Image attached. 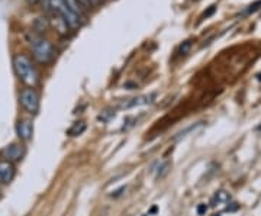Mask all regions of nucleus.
I'll return each mask as SVG.
<instances>
[{
    "label": "nucleus",
    "mask_w": 261,
    "mask_h": 216,
    "mask_svg": "<svg viewBox=\"0 0 261 216\" xmlns=\"http://www.w3.org/2000/svg\"><path fill=\"white\" fill-rule=\"evenodd\" d=\"M48 8L64 20L70 29H79L84 23V18L70 9L63 0H48Z\"/></svg>",
    "instance_id": "7ed1b4c3"
},
{
    "label": "nucleus",
    "mask_w": 261,
    "mask_h": 216,
    "mask_svg": "<svg viewBox=\"0 0 261 216\" xmlns=\"http://www.w3.org/2000/svg\"><path fill=\"white\" fill-rule=\"evenodd\" d=\"M215 12H216V6H215V5H212V6H209V9L205 10V12L202 13V16H200V20H205V19L211 18V16L214 15Z\"/></svg>",
    "instance_id": "ddd939ff"
},
{
    "label": "nucleus",
    "mask_w": 261,
    "mask_h": 216,
    "mask_svg": "<svg viewBox=\"0 0 261 216\" xmlns=\"http://www.w3.org/2000/svg\"><path fill=\"white\" fill-rule=\"evenodd\" d=\"M29 47L34 52L35 60L41 64L51 63L53 58L56 57V49L53 47V44L48 39L39 37V35H32L29 38Z\"/></svg>",
    "instance_id": "f03ea898"
},
{
    "label": "nucleus",
    "mask_w": 261,
    "mask_h": 216,
    "mask_svg": "<svg viewBox=\"0 0 261 216\" xmlns=\"http://www.w3.org/2000/svg\"><path fill=\"white\" fill-rule=\"evenodd\" d=\"M19 100H20L22 107H23L28 113L35 115V113L38 112V109H39V97H38L37 92H35L32 87L25 89V90L20 93Z\"/></svg>",
    "instance_id": "20e7f679"
},
{
    "label": "nucleus",
    "mask_w": 261,
    "mask_h": 216,
    "mask_svg": "<svg viewBox=\"0 0 261 216\" xmlns=\"http://www.w3.org/2000/svg\"><path fill=\"white\" fill-rule=\"evenodd\" d=\"M79 2L82 3L84 9H90V8H94V6H99L105 0H79Z\"/></svg>",
    "instance_id": "f8f14e48"
},
{
    "label": "nucleus",
    "mask_w": 261,
    "mask_h": 216,
    "mask_svg": "<svg viewBox=\"0 0 261 216\" xmlns=\"http://www.w3.org/2000/svg\"><path fill=\"white\" fill-rule=\"evenodd\" d=\"M168 169H170V164H168V163H164V164H163V166L159 169V174H157V177H163L164 174H167Z\"/></svg>",
    "instance_id": "4468645a"
},
{
    "label": "nucleus",
    "mask_w": 261,
    "mask_h": 216,
    "mask_svg": "<svg viewBox=\"0 0 261 216\" xmlns=\"http://www.w3.org/2000/svg\"><path fill=\"white\" fill-rule=\"evenodd\" d=\"M15 177V167L10 161H0V184H8Z\"/></svg>",
    "instance_id": "0eeeda50"
},
{
    "label": "nucleus",
    "mask_w": 261,
    "mask_h": 216,
    "mask_svg": "<svg viewBox=\"0 0 261 216\" xmlns=\"http://www.w3.org/2000/svg\"><path fill=\"white\" fill-rule=\"evenodd\" d=\"M258 6H261V0L260 2H257V3H254V5H251V6L247 9V12H248V13H250V12H255V10L258 9Z\"/></svg>",
    "instance_id": "dca6fc26"
},
{
    "label": "nucleus",
    "mask_w": 261,
    "mask_h": 216,
    "mask_svg": "<svg viewBox=\"0 0 261 216\" xmlns=\"http://www.w3.org/2000/svg\"><path fill=\"white\" fill-rule=\"evenodd\" d=\"M2 155L6 158V161H10V163H16V161H20L25 155V150L22 145L19 144H10L8 145L5 150L2 151Z\"/></svg>",
    "instance_id": "39448f33"
},
{
    "label": "nucleus",
    "mask_w": 261,
    "mask_h": 216,
    "mask_svg": "<svg viewBox=\"0 0 261 216\" xmlns=\"http://www.w3.org/2000/svg\"><path fill=\"white\" fill-rule=\"evenodd\" d=\"M27 2H29V3H32V5H35V3H38V2H41V0H27Z\"/></svg>",
    "instance_id": "6ab92c4d"
},
{
    "label": "nucleus",
    "mask_w": 261,
    "mask_h": 216,
    "mask_svg": "<svg viewBox=\"0 0 261 216\" xmlns=\"http://www.w3.org/2000/svg\"><path fill=\"white\" fill-rule=\"evenodd\" d=\"M13 68L20 82H23L29 87H35L38 85V73L34 64L28 57L16 56L13 58Z\"/></svg>",
    "instance_id": "f257e3e1"
},
{
    "label": "nucleus",
    "mask_w": 261,
    "mask_h": 216,
    "mask_svg": "<svg viewBox=\"0 0 261 216\" xmlns=\"http://www.w3.org/2000/svg\"><path fill=\"white\" fill-rule=\"evenodd\" d=\"M86 131V123L84 122H77L74 123V126L71 129H68V133L71 137H77V135H82Z\"/></svg>",
    "instance_id": "9d476101"
},
{
    "label": "nucleus",
    "mask_w": 261,
    "mask_h": 216,
    "mask_svg": "<svg viewBox=\"0 0 261 216\" xmlns=\"http://www.w3.org/2000/svg\"><path fill=\"white\" fill-rule=\"evenodd\" d=\"M155 99V94H144V96H137L132 97L129 100L122 103V109H132V107H140V106H145V104H151Z\"/></svg>",
    "instance_id": "423d86ee"
},
{
    "label": "nucleus",
    "mask_w": 261,
    "mask_h": 216,
    "mask_svg": "<svg viewBox=\"0 0 261 216\" xmlns=\"http://www.w3.org/2000/svg\"><path fill=\"white\" fill-rule=\"evenodd\" d=\"M122 192H125V187H121V188H119V190H116V192L113 193L112 196H115V198H116V196H119V195H122Z\"/></svg>",
    "instance_id": "a211bd4d"
},
{
    "label": "nucleus",
    "mask_w": 261,
    "mask_h": 216,
    "mask_svg": "<svg viewBox=\"0 0 261 216\" xmlns=\"http://www.w3.org/2000/svg\"><path fill=\"white\" fill-rule=\"evenodd\" d=\"M196 210H197V215H205L206 212H207V205H205V203H200V205H199V206H197V209H196Z\"/></svg>",
    "instance_id": "2eb2a0df"
},
{
    "label": "nucleus",
    "mask_w": 261,
    "mask_h": 216,
    "mask_svg": "<svg viewBox=\"0 0 261 216\" xmlns=\"http://www.w3.org/2000/svg\"><path fill=\"white\" fill-rule=\"evenodd\" d=\"M16 133H18L19 140L20 141H29L32 138V133H34V125L31 121H19L16 125Z\"/></svg>",
    "instance_id": "6e6552de"
},
{
    "label": "nucleus",
    "mask_w": 261,
    "mask_h": 216,
    "mask_svg": "<svg viewBox=\"0 0 261 216\" xmlns=\"http://www.w3.org/2000/svg\"><path fill=\"white\" fill-rule=\"evenodd\" d=\"M192 45H193V44H192V41H190V39H187V41H185V42L178 47L177 52L180 54V56H187V54L190 52V49H192Z\"/></svg>",
    "instance_id": "9b49d317"
},
{
    "label": "nucleus",
    "mask_w": 261,
    "mask_h": 216,
    "mask_svg": "<svg viewBox=\"0 0 261 216\" xmlns=\"http://www.w3.org/2000/svg\"><path fill=\"white\" fill-rule=\"evenodd\" d=\"M216 199H218V200H226V199H228L226 192H219V193L216 195Z\"/></svg>",
    "instance_id": "f3484780"
},
{
    "label": "nucleus",
    "mask_w": 261,
    "mask_h": 216,
    "mask_svg": "<svg viewBox=\"0 0 261 216\" xmlns=\"http://www.w3.org/2000/svg\"><path fill=\"white\" fill-rule=\"evenodd\" d=\"M65 5L70 8V9L75 12L77 15H80V16H83L84 18V8L82 6V3L79 2V0H63Z\"/></svg>",
    "instance_id": "1a4fd4ad"
}]
</instances>
